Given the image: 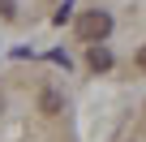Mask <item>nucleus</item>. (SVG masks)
<instances>
[{"mask_svg": "<svg viewBox=\"0 0 146 142\" xmlns=\"http://www.w3.org/2000/svg\"><path fill=\"white\" fill-rule=\"evenodd\" d=\"M78 35H82L86 43H103V39L112 35V17H108L103 9H90V13H82V22H78Z\"/></svg>", "mask_w": 146, "mask_h": 142, "instance_id": "obj_1", "label": "nucleus"}, {"mask_svg": "<svg viewBox=\"0 0 146 142\" xmlns=\"http://www.w3.org/2000/svg\"><path fill=\"white\" fill-rule=\"evenodd\" d=\"M86 65L95 69V73H103V69H112V52H108L103 43H90V52H86Z\"/></svg>", "mask_w": 146, "mask_h": 142, "instance_id": "obj_2", "label": "nucleus"}, {"mask_svg": "<svg viewBox=\"0 0 146 142\" xmlns=\"http://www.w3.org/2000/svg\"><path fill=\"white\" fill-rule=\"evenodd\" d=\"M39 108H43L47 116H56V112H60V95H56V91H43V95H39Z\"/></svg>", "mask_w": 146, "mask_h": 142, "instance_id": "obj_3", "label": "nucleus"}, {"mask_svg": "<svg viewBox=\"0 0 146 142\" xmlns=\"http://www.w3.org/2000/svg\"><path fill=\"white\" fill-rule=\"evenodd\" d=\"M13 13H17V5H13V0H0V17H5V22H9Z\"/></svg>", "mask_w": 146, "mask_h": 142, "instance_id": "obj_4", "label": "nucleus"}, {"mask_svg": "<svg viewBox=\"0 0 146 142\" xmlns=\"http://www.w3.org/2000/svg\"><path fill=\"white\" fill-rule=\"evenodd\" d=\"M137 65H142V69H146V47H142V52H137Z\"/></svg>", "mask_w": 146, "mask_h": 142, "instance_id": "obj_5", "label": "nucleus"}, {"mask_svg": "<svg viewBox=\"0 0 146 142\" xmlns=\"http://www.w3.org/2000/svg\"><path fill=\"white\" fill-rule=\"evenodd\" d=\"M0 108H5V99H0Z\"/></svg>", "mask_w": 146, "mask_h": 142, "instance_id": "obj_6", "label": "nucleus"}]
</instances>
